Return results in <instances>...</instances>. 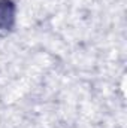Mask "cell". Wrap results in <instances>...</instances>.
<instances>
[{
	"label": "cell",
	"instance_id": "1",
	"mask_svg": "<svg viewBox=\"0 0 127 128\" xmlns=\"http://www.w3.org/2000/svg\"><path fill=\"white\" fill-rule=\"evenodd\" d=\"M15 24V4L11 0H0V30L9 32Z\"/></svg>",
	"mask_w": 127,
	"mask_h": 128
}]
</instances>
